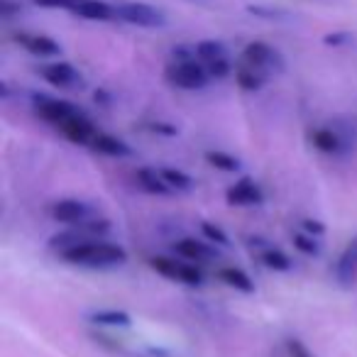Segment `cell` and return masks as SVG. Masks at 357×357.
<instances>
[{"mask_svg": "<svg viewBox=\"0 0 357 357\" xmlns=\"http://www.w3.org/2000/svg\"><path fill=\"white\" fill-rule=\"evenodd\" d=\"M61 262L76 264V267H89V269H108V267H120L128 262V252L123 245L108 243V240H89L84 245L66 250L59 255Z\"/></svg>", "mask_w": 357, "mask_h": 357, "instance_id": "obj_1", "label": "cell"}, {"mask_svg": "<svg viewBox=\"0 0 357 357\" xmlns=\"http://www.w3.org/2000/svg\"><path fill=\"white\" fill-rule=\"evenodd\" d=\"M164 79L169 86L181 91H201L211 81L204 61L199 59H172V64L164 69Z\"/></svg>", "mask_w": 357, "mask_h": 357, "instance_id": "obj_2", "label": "cell"}, {"mask_svg": "<svg viewBox=\"0 0 357 357\" xmlns=\"http://www.w3.org/2000/svg\"><path fill=\"white\" fill-rule=\"evenodd\" d=\"M115 17L128 25L135 27H147V30H157V27L167 25V13L162 8H154L149 3H137V0H125L115 6Z\"/></svg>", "mask_w": 357, "mask_h": 357, "instance_id": "obj_3", "label": "cell"}, {"mask_svg": "<svg viewBox=\"0 0 357 357\" xmlns=\"http://www.w3.org/2000/svg\"><path fill=\"white\" fill-rule=\"evenodd\" d=\"M149 267L157 274H162V277L172 279V282H178V284H186V287H199V284L204 282V272L184 257L176 259V257H164V255H159V257L149 259Z\"/></svg>", "mask_w": 357, "mask_h": 357, "instance_id": "obj_4", "label": "cell"}, {"mask_svg": "<svg viewBox=\"0 0 357 357\" xmlns=\"http://www.w3.org/2000/svg\"><path fill=\"white\" fill-rule=\"evenodd\" d=\"M32 103H35L37 118L45 120V123H50V125H54L56 130H59L61 125L71 118V115L79 113V110H76L69 100L50 98V96H37L35 93V96H32Z\"/></svg>", "mask_w": 357, "mask_h": 357, "instance_id": "obj_5", "label": "cell"}, {"mask_svg": "<svg viewBox=\"0 0 357 357\" xmlns=\"http://www.w3.org/2000/svg\"><path fill=\"white\" fill-rule=\"evenodd\" d=\"M50 215L56 220V223H64V225H79L84 220L93 218L96 211L91 204L79 199H59L50 206Z\"/></svg>", "mask_w": 357, "mask_h": 357, "instance_id": "obj_6", "label": "cell"}, {"mask_svg": "<svg viewBox=\"0 0 357 357\" xmlns=\"http://www.w3.org/2000/svg\"><path fill=\"white\" fill-rule=\"evenodd\" d=\"M243 61L255 69H262L264 74L269 71H282L284 69V59L274 47L264 45V42H250L243 50Z\"/></svg>", "mask_w": 357, "mask_h": 357, "instance_id": "obj_7", "label": "cell"}, {"mask_svg": "<svg viewBox=\"0 0 357 357\" xmlns=\"http://www.w3.org/2000/svg\"><path fill=\"white\" fill-rule=\"evenodd\" d=\"M225 199L230 206H240V208H248V206H262L264 194L257 186V181L250 176H243L240 181H235L228 191H225Z\"/></svg>", "mask_w": 357, "mask_h": 357, "instance_id": "obj_8", "label": "cell"}, {"mask_svg": "<svg viewBox=\"0 0 357 357\" xmlns=\"http://www.w3.org/2000/svg\"><path fill=\"white\" fill-rule=\"evenodd\" d=\"M335 282L342 289H352L357 284V235L342 248L335 262Z\"/></svg>", "mask_w": 357, "mask_h": 357, "instance_id": "obj_9", "label": "cell"}, {"mask_svg": "<svg viewBox=\"0 0 357 357\" xmlns=\"http://www.w3.org/2000/svg\"><path fill=\"white\" fill-rule=\"evenodd\" d=\"M15 42L22 47L25 52H30V54L35 56H42V59H47V56H59L61 54V47L56 40H52V37L47 35H35V32H17Z\"/></svg>", "mask_w": 357, "mask_h": 357, "instance_id": "obj_10", "label": "cell"}, {"mask_svg": "<svg viewBox=\"0 0 357 357\" xmlns=\"http://www.w3.org/2000/svg\"><path fill=\"white\" fill-rule=\"evenodd\" d=\"M42 79L50 86H56V89H74L81 81L79 71L69 64V61H52V64L42 66Z\"/></svg>", "mask_w": 357, "mask_h": 357, "instance_id": "obj_11", "label": "cell"}, {"mask_svg": "<svg viewBox=\"0 0 357 357\" xmlns=\"http://www.w3.org/2000/svg\"><path fill=\"white\" fill-rule=\"evenodd\" d=\"M174 252H176L178 257L189 259V262H201V264L215 259V248H213V243H208V240L181 238L176 245H174Z\"/></svg>", "mask_w": 357, "mask_h": 357, "instance_id": "obj_12", "label": "cell"}, {"mask_svg": "<svg viewBox=\"0 0 357 357\" xmlns=\"http://www.w3.org/2000/svg\"><path fill=\"white\" fill-rule=\"evenodd\" d=\"M59 132L64 135L69 142H74V144H91V142H93V137H96L93 123H91V120L86 118L84 113H81V110L76 115H71V118L66 120L64 125H61Z\"/></svg>", "mask_w": 357, "mask_h": 357, "instance_id": "obj_13", "label": "cell"}, {"mask_svg": "<svg viewBox=\"0 0 357 357\" xmlns=\"http://www.w3.org/2000/svg\"><path fill=\"white\" fill-rule=\"evenodd\" d=\"M74 15L93 22H108L115 20V6H108L103 0H79L74 8Z\"/></svg>", "mask_w": 357, "mask_h": 357, "instance_id": "obj_14", "label": "cell"}, {"mask_svg": "<svg viewBox=\"0 0 357 357\" xmlns=\"http://www.w3.org/2000/svg\"><path fill=\"white\" fill-rule=\"evenodd\" d=\"M137 186L144 194L152 196H167L172 191V186L167 184V178L162 176V169H152V167H142L137 169Z\"/></svg>", "mask_w": 357, "mask_h": 357, "instance_id": "obj_15", "label": "cell"}, {"mask_svg": "<svg viewBox=\"0 0 357 357\" xmlns=\"http://www.w3.org/2000/svg\"><path fill=\"white\" fill-rule=\"evenodd\" d=\"M91 147H93L96 152L105 154V157H130V154H132V147H130L128 142H123L120 137L108 135V132H96Z\"/></svg>", "mask_w": 357, "mask_h": 357, "instance_id": "obj_16", "label": "cell"}, {"mask_svg": "<svg viewBox=\"0 0 357 357\" xmlns=\"http://www.w3.org/2000/svg\"><path fill=\"white\" fill-rule=\"evenodd\" d=\"M218 282H223L225 287L235 289V291H243V294H252L255 291V282L245 269L240 267H220L218 269Z\"/></svg>", "mask_w": 357, "mask_h": 357, "instance_id": "obj_17", "label": "cell"}, {"mask_svg": "<svg viewBox=\"0 0 357 357\" xmlns=\"http://www.w3.org/2000/svg\"><path fill=\"white\" fill-rule=\"evenodd\" d=\"M311 144L316 149H321V152H326V154H340L342 149H345L347 142L335 132V130L321 128V130H313V132H311Z\"/></svg>", "mask_w": 357, "mask_h": 357, "instance_id": "obj_18", "label": "cell"}, {"mask_svg": "<svg viewBox=\"0 0 357 357\" xmlns=\"http://www.w3.org/2000/svg\"><path fill=\"white\" fill-rule=\"evenodd\" d=\"M264 81H267V74L262 69H255V66L245 64V61H240V66L235 69V84L243 91H250V93L259 91L264 86Z\"/></svg>", "mask_w": 357, "mask_h": 357, "instance_id": "obj_19", "label": "cell"}, {"mask_svg": "<svg viewBox=\"0 0 357 357\" xmlns=\"http://www.w3.org/2000/svg\"><path fill=\"white\" fill-rule=\"evenodd\" d=\"M89 321L93 326H105V328H130L132 326V318L130 313L118 311V308H103V311H93L89 316Z\"/></svg>", "mask_w": 357, "mask_h": 357, "instance_id": "obj_20", "label": "cell"}, {"mask_svg": "<svg viewBox=\"0 0 357 357\" xmlns=\"http://www.w3.org/2000/svg\"><path fill=\"white\" fill-rule=\"evenodd\" d=\"M259 262L267 269H272V272H289V269H291L289 255L277 248H264L262 252H259Z\"/></svg>", "mask_w": 357, "mask_h": 357, "instance_id": "obj_21", "label": "cell"}, {"mask_svg": "<svg viewBox=\"0 0 357 357\" xmlns=\"http://www.w3.org/2000/svg\"><path fill=\"white\" fill-rule=\"evenodd\" d=\"M204 157H206V162H208L213 169H218V172L235 174L240 169V159L233 157V154H228V152H220V149H208Z\"/></svg>", "mask_w": 357, "mask_h": 357, "instance_id": "obj_22", "label": "cell"}, {"mask_svg": "<svg viewBox=\"0 0 357 357\" xmlns=\"http://www.w3.org/2000/svg\"><path fill=\"white\" fill-rule=\"evenodd\" d=\"M194 50H196V59L204 61V64H208V61H215V59H223V56H228V52H225V45H223V42H215V40H204V42H199V45H196Z\"/></svg>", "mask_w": 357, "mask_h": 357, "instance_id": "obj_23", "label": "cell"}, {"mask_svg": "<svg viewBox=\"0 0 357 357\" xmlns=\"http://www.w3.org/2000/svg\"><path fill=\"white\" fill-rule=\"evenodd\" d=\"M162 176L167 178V184L172 186V189H176V191H189L191 186H194V178H191L186 172H181V169L164 167L162 169Z\"/></svg>", "mask_w": 357, "mask_h": 357, "instance_id": "obj_24", "label": "cell"}, {"mask_svg": "<svg viewBox=\"0 0 357 357\" xmlns=\"http://www.w3.org/2000/svg\"><path fill=\"white\" fill-rule=\"evenodd\" d=\"M201 230H204V235H206V240L208 243H213V245H220V248H228L230 245V238H228V233H225L220 225H215V223H201Z\"/></svg>", "mask_w": 357, "mask_h": 357, "instance_id": "obj_25", "label": "cell"}, {"mask_svg": "<svg viewBox=\"0 0 357 357\" xmlns=\"http://www.w3.org/2000/svg\"><path fill=\"white\" fill-rule=\"evenodd\" d=\"M294 248L303 255H318L321 252V243H318V238H313V235H308V233L294 235Z\"/></svg>", "mask_w": 357, "mask_h": 357, "instance_id": "obj_26", "label": "cell"}, {"mask_svg": "<svg viewBox=\"0 0 357 357\" xmlns=\"http://www.w3.org/2000/svg\"><path fill=\"white\" fill-rule=\"evenodd\" d=\"M206 71H208L211 79H225V76L233 74V66H230L228 56H223V59H215V61H208V64H204Z\"/></svg>", "mask_w": 357, "mask_h": 357, "instance_id": "obj_27", "label": "cell"}, {"mask_svg": "<svg viewBox=\"0 0 357 357\" xmlns=\"http://www.w3.org/2000/svg\"><path fill=\"white\" fill-rule=\"evenodd\" d=\"M35 6L40 8H52V10H66V13H74L76 3L79 0H32Z\"/></svg>", "mask_w": 357, "mask_h": 357, "instance_id": "obj_28", "label": "cell"}, {"mask_svg": "<svg viewBox=\"0 0 357 357\" xmlns=\"http://www.w3.org/2000/svg\"><path fill=\"white\" fill-rule=\"evenodd\" d=\"M287 352H289V357H318L316 352H311L301 340H296V337H289L287 340Z\"/></svg>", "mask_w": 357, "mask_h": 357, "instance_id": "obj_29", "label": "cell"}, {"mask_svg": "<svg viewBox=\"0 0 357 357\" xmlns=\"http://www.w3.org/2000/svg\"><path fill=\"white\" fill-rule=\"evenodd\" d=\"M248 13L257 17H264V20H277L279 15H287L284 10H272V8H262V6H248Z\"/></svg>", "mask_w": 357, "mask_h": 357, "instance_id": "obj_30", "label": "cell"}, {"mask_svg": "<svg viewBox=\"0 0 357 357\" xmlns=\"http://www.w3.org/2000/svg\"><path fill=\"white\" fill-rule=\"evenodd\" d=\"M301 228H303V233L313 235V238H321V235L326 233V225H323L321 220H313V218L301 220Z\"/></svg>", "mask_w": 357, "mask_h": 357, "instance_id": "obj_31", "label": "cell"}, {"mask_svg": "<svg viewBox=\"0 0 357 357\" xmlns=\"http://www.w3.org/2000/svg\"><path fill=\"white\" fill-rule=\"evenodd\" d=\"M147 130H149V132H154V135H167V137L178 135V130L174 128V125H169V123H149Z\"/></svg>", "mask_w": 357, "mask_h": 357, "instance_id": "obj_32", "label": "cell"}, {"mask_svg": "<svg viewBox=\"0 0 357 357\" xmlns=\"http://www.w3.org/2000/svg\"><path fill=\"white\" fill-rule=\"evenodd\" d=\"M323 42H326V45H345V42H350V35H345V32H335V35L323 37Z\"/></svg>", "mask_w": 357, "mask_h": 357, "instance_id": "obj_33", "label": "cell"}, {"mask_svg": "<svg viewBox=\"0 0 357 357\" xmlns=\"http://www.w3.org/2000/svg\"><path fill=\"white\" fill-rule=\"evenodd\" d=\"M96 103H103V105H110V98H108V93L105 91H96Z\"/></svg>", "mask_w": 357, "mask_h": 357, "instance_id": "obj_34", "label": "cell"}]
</instances>
